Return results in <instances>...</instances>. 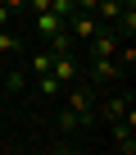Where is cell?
Instances as JSON below:
<instances>
[{"mask_svg": "<svg viewBox=\"0 0 136 155\" xmlns=\"http://www.w3.org/2000/svg\"><path fill=\"white\" fill-rule=\"evenodd\" d=\"M32 28H36V37L45 41V37H54V32H63V18H59L54 9H32Z\"/></svg>", "mask_w": 136, "mask_h": 155, "instance_id": "obj_1", "label": "cell"}, {"mask_svg": "<svg viewBox=\"0 0 136 155\" xmlns=\"http://www.w3.org/2000/svg\"><path fill=\"white\" fill-rule=\"evenodd\" d=\"M36 87H41V96H45V101H59V91H63V82H59L50 68H45V73H36Z\"/></svg>", "mask_w": 136, "mask_h": 155, "instance_id": "obj_2", "label": "cell"}, {"mask_svg": "<svg viewBox=\"0 0 136 155\" xmlns=\"http://www.w3.org/2000/svg\"><path fill=\"white\" fill-rule=\"evenodd\" d=\"M9 55H18V32L0 28V59H9Z\"/></svg>", "mask_w": 136, "mask_h": 155, "instance_id": "obj_3", "label": "cell"}, {"mask_svg": "<svg viewBox=\"0 0 136 155\" xmlns=\"http://www.w3.org/2000/svg\"><path fill=\"white\" fill-rule=\"evenodd\" d=\"M27 64H32V73H45V68H50V50H36Z\"/></svg>", "mask_w": 136, "mask_h": 155, "instance_id": "obj_4", "label": "cell"}, {"mask_svg": "<svg viewBox=\"0 0 136 155\" xmlns=\"http://www.w3.org/2000/svg\"><path fill=\"white\" fill-rule=\"evenodd\" d=\"M23 82H27V73H23V68H18V73H9V78H5V87H9V91H23Z\"/></svg>", "mask_w": 136, "mask_h": 155, "instance_id": "obj_5", "label": "cell"}, {"mask_svg": "<svg viewBox=\"0 0 136 155\" xmlns=\"http://www.w3.org/2000/svg\"><path fill=\"white\" fill-rule=\"evenodd\" d=\"M0 5H5V0H0Z\"/></svg>", "mask_w": 136, "mask_h": 155, "instance_id": "obj_6", "label": "cell"}]
</instances>
